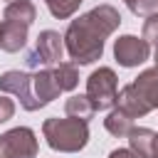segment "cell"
Returning <instances> with one entry per match:
<instances>
[{"label":"cell","instance_id":"cell-1","mask_svg":"<svg viewBox=\"0 0 158 158\" xmlns=\"http://www.w3.org/2000/svg\"><path fill=\"white\" fill-rule=\"evenodd\" d=\"M118 25H121V15L114 5H96L89 12L72 20L67 32L62 35L72 62L74 64H91V62L101 59L104 42L109 35L116 32Z\"/></svg>","mask_w":158,"mask_h":158},{"label":"cell","instance_id":"cell-2","mask_svg":"<svg viewBox=\"0 0 158 158\" xmlns=\"http://www.w3.org/2000/svg\"><path fill=\"white\" fill-rule=\"evenodd\" d=\"M42 136L52 151L59 153H79L89 143V123L79 118H47L42 123Z\"/></svg>","mask_w":158,"mask_h":158},{"label":"cell","instance_id":"cell-3","mask_svg":"<svg viewBox=\"0 0 158 158\" xmlns=\"http://www.w3.org/2000/svg\"><path fill=\"white\" fill-rule=\"evenodd\" d=\"M64 54V37L57 30H42L35 40V47L25 54V64L30 69H47L59 64Z\"/></svg>","mask_w":158,"mask_h":158},{"label":"cell","instance_id":"cell-4","mask_svg":"<svg viewBox=\"0 0 158 158\" xmlns=\"http://www.w3.org/2000/svg\"><path fill=\"white\" fill-rule=\"evenodd\" d=\"M116 94H118V77L111 67H99L89 74L86 96L96 111H106V109L116 106Z\"/></svg>","mask_w":158,"mask_h":158},{"label":"cell","instance_id":"cell-5","mask_svg":"<svg viewBox=\"0 0 158 158\" xmlns=\"http://www.w3.org/2000/svg\"><path fill=\"white\" fill-rule=\"evenodd\" d=\"M40 143L32 128L17 126L0 136V158H37Z\"/></svg>","mask_w":158,"mask_h":158},{"label":"cell","instance_id":"cell-6","mask_svg":"<svg viewBox=\"0 0 158 158\" xmlns=\"http://www.w3.org/2000/svg\"><path fill=\"white\" fill-rule=\"evenodd\" d=\"M0 91L5 94H12L20 99V106L25 111H37L40 104L32 94V74L27 72H20V69H10L0 77Z\"/></svg>","mask_w":158,"mask_h":158},{"label":"cell","instance_id":"cell-7","mask_svg":"<svg viewBox=\"0 0 158 158\" xmlns=\"http://www.w3.org/2000/svg\"><path fill=\"white\" fill-rule=\"evenodd\" d=\"M151 54V44L143 40V37H136V35H121L116 42H114V57L121 67L131 69V67H138L148 59Z\"/></svg>","mask_w":158,"mask_h":158},{"label":"cell","instance_id":"cell-8","mask_svg":"<svg viewBox=\"0 0 158 158\" xmlns=\"http://www.w3.org/2000/svg\"><path fill=\"white\" fill-rule=\"evenodd\" d=\"M32 94H35L40 109L47 106V104H52V101L62 94V89L57 86V79H54V74H52V67L37 69V72L32 74Z\"/></svg>","mask_w":158,"mask_h":158},{"label":"cell","instance_id":"cell-9","mask_svg":"<svg viewBox=\"0 0 158 158\" xmlns=\"http://www.w3.org/2000/svg\"><path fill=\"white\" fill-rule=\"evenodd\" d=\"M116 109L123 111L131 118H141L146 114H151V106L141 99V94L133 89V84H126L118 94H116Z\"/></svg>","mask_w":158,"mask_h":158},{"label":"cell","instance_id":"cell-10","mask_svg":"<svg viewBox=\"0 0 158 158\" xmlns=\"http://www.w3.org/2000/svg\"><path fill=\"white\" fill-rule=\"evenodd\" d=\"M27 25L12 22V20H2L0 22V49L2 52H20L27 42Z\"/></svg>","mask_w":158,"mask_h":158},{"label":"cell","instance_id":"cell-11","mask_svg":"<svg viewBox=\"0 0 158 158\" xmlns=\"http://www.w3.org/2000/svg\"><path fill=\"white\" fill-rule=\"evenodd\" d=\"M133 89L141 94V99L153 109H158V67H151V69H143L133 81Z\"/></svg>","mask_w":158,"mask_h":158},{"label":"cell","instance_id":"cell-12","mask_svg":"<svg viewBox=\"0 0 158 158\" xmlns=\"http://www.w3.org/2000/svg\"><path fill=\"white\" fill-rule=\"evenodd\" d=\"M126 138H128V151H133L138 158H151L153 143H156L158 133H156L153 128H146V126H138V128L133 126Z\"/></svg>","mask_w":158,"mask_h":158},{"label":"cell","instance_id":"cell-13","mask_svg":"<svg viewBox=\"0 0 158 158\" xmlns=\"http://www.w3.org/2000/svg\"><path fill=\"white\" fill-rule=\"evenodd\" d=\"M2 17H5V20H12V22H20V25H27V27H30V25L37 20V7H35L30 0H15V2H10V5L5 7Z\"/></svg>","mask_w":158,"mask_h":158},{"label":"cell","instance_id":"cell-14","mask_svg":"<svg viewBox=\"0 0 158 158\" xmlns=\"http://www.w3.org/2000/svg\"><path fill=\"white\" fill-rule=\"evenodd\" d=\"M64 114H67L69 118L89 121V118L96 114V109H94V104L89 101V96H86V94H74V96H69V99H67V104H64Z\"/></svg>","mask_w":158,"mask_h":158},{"label":"cell","instance_id":"cell-15","mask_svg":"<svg viewBox=\"0 0 158 158\" xmlns=\"http://www.w3.org/2000/svg\"><path fill=\"white\" fill-rule=\"evenodd\" d=\"M52 74H54L57 86L62 91H72L79 84V72H77V64L74 62H59V64H54L52 67Z\"/></svg>","mask_w":158,"mask_h":158},{"label":"cell","instance_id":"cell-16","mask_svg":"<svg viewBox=\"0 0 158 158\" xmlns=\"http://www.w3.org/2000/svg\"><path fill=\"white\" fill-rule=\"evenodd\" d=\"M104 126H106V131H109L111 136H116V138H126V136L131 133V128H133V118L126 116V114L118 111V109H111L109 116L104 118Z\"/></svg>","mask_w":158,"mask_h":158},{"label":"cell","instance_id":"cell-17","mask_svg":"<svg viewBox=\"0 0 158 158\" xmlns=\"http://www.w3.org/2000/svg\"><path fill=\"white\" fill-rule=\"evenodd\" d=\"M81 2H84V0H44L47 10H49L52 17H57V20H67V17H72V15L79 10Z\"/></svg>","mask_w":158,"mask_h":158},{"label":"cell","instance_id":"cell-18","mask_svg":"<svg viewBox=\"0 0 158 158\" xmlns=\"http://www.w3.org/2000/svg\"><path fill=\"white\" fill-rule=\"evenodd\" d=\"M123 2L136 17H148L151 12L158 10V0H123Z\"/></svg>","mask_w":158,"mask_h":158},{"label":"cell","instance_id":"cell-19","mask_svg":"<svg viewBox=\"0 0 158 158\" xmlns=\"http://www.w3.org/2000/svg\"><path fill=\"white\" fill-rule=\"evenodd\" d=\"M141 37H143L148 44H156V47H158V10L146 17V22H143V35H141Z\"/></svg>","mask_w":158,"mask_h":158},{"label":"cell","instance_id":"cell-20","mask_svg":"<svg viewBox=\"0 0 158 158\" xmlns=\"http://www.w3.org/2000/svg\"><path fill=\"white\" fill-rule=\"evenodd\" d=\"M12 116H15V101L0 94V123H5V121H10Z\"/></svg>","mask_w":158,"mask_h":158},{"label":"cell","instance_id":"cell-21","mask_svg":"<svg viewBox=\"0 0 158 158\" xmlns=\"http://www.w3.org/2000/svg\"><path fill=\"white\" fill-rule=\"evenodd\" d=\"M109 158H138V156L133 151H128V148H114L109 153Z\"/></svg>","mask_w":158,"mask_h":158},{"label":"cell","instance_id":"cell-22","mask_svg":"<svg viewBox=\"0 0 158 158\" xmlns=\"http://www.w3.org/2000/svg\"><path fill=\"white\" fill-rule=\"evenodd\" d=\"M151 158H158V138H156V143H153V153H151Z\"/></svg>","mask_w":158,"mask_h":158},{"label":"cell","instance_id":"cell-23","mask_svg":"<svg viewBox=\"0 0 158 158\" xmlns=\"http://www.w3.org/2000/svg\"><path fill=\"white\" fill-rule=\"evenodd\" d=\"M153 62H156V67H158V47H156V54H153Z\"/></svg>","mask_w":158,"mask_h":158},{"label":"cell","instance_id":"cell-24","mask_svg":"<svg viewBox=\"0 0 158 158\" xmlns=\"http://www.w3.org/2000/svg\"><path fill=\"white\" fill-rule=\"evenodd\" d=\"M10 2H15V0H7V5H10Z\"/></svg>","mask_w":158,"mask_h":158}]
</instances>
